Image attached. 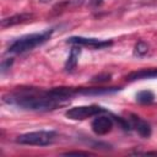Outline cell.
I'll return each instance as SVG.
<instances>
[{"label":"cell","mask_w":157,"mask_h":157,"mask_svg":"<svg viewBox=\"0 0 157 157\" xmlns=\"http://www.w3.org/2000/svg\"><path fill=\"white\" fill-rule=\"evenodd\" d=\"M2 102L27 110H52L66 103V101L54 94L52 90L42 91L33 87H21L4 94Z\"/></svg>","instance_id":"obj_1"},{"label":"cell","mask_w":157,"mask_h":157,"mask_svg":"<svg viewBox=\"0 0 157 157\" xmlns=\"http://www.w3.org/2000/svg\"><path fill=\"white\" fill-rule=\"evenodd\" d=\"M53 34V29H47L44 32L40 33H32V34H27L25 37L18 38L17 40H15L7 49L9 53L12 54H21L28 50L34 49L36 47L45 43Z\"/></svg>","instance_id":"obj_2"},{"label":"cell","mask_w":157,"mask_h":157,"mask_svg":"<svg viewBox=\"0 0 157 157\" xmlns=\"http://www.w3.org/2000/svg\"><path fill=\"white\" fill-rule=\"evenodd\" d=\"M56 137V132L52 130H39L26 132L16 137V142L20 145H29V146H48L54 142Z\"/></svg>","instance_id":"obj_3"},{"label":"cell","mask_w":157,"mask_h":157,"mask_svg":"<svg viewBox=\"0 0 157 157\" xmlns=\"http://www.w3.org/2000/svg\"><path fill=\"white\" fill-rule=\"evenodd\" d=\"M104 112H105L104 108L96 105V104L81 105V107H74V108H70L69 110H66L65 117L69 119H72V120H83V119L98 115L101 113H104Z\"/></svg>","instance_id":"obj_4"},{"label":"cell","mask_w":157,"mask_h":157,"mask_svg":"<svg viewBox=\"0 0 157 157\" xmlns=\"http://www.w3.org/2000/svg\"><path fill=\"white\" fill-rule=\"evenodd\" d=\"M66 42L74 45L88 47L91 49H102V48L112 45V40H102V39H96V38H85V37H71Z\"/></svg>","instance_id":"obj_5"},{"label":"cell","mask_w":157,"mask_h":157,"mask_svg":"<svg viewBox=\"0 0 157 157\" xmlns=\"http://www.w3.org/2000/svg\"><path fill=\"white\" fill-rule=\"evenodd\" d=\"M91 126H92V130H93L94 134H97V135H105V134L112 131V129H113V120L109 117L99 115V117H97L92 121Z\"/></svg>","instance_id":"obj_6"},{"label":"cell","mask_w":157,"mask_h":157,"mask_svg":"<svg viewBox=\"0 0 157 157\" xmlns=\"http://www.w3.org/2000/svg\"><path fill=\"white\" fill-rule=\"evenodd\" d=\"M129 119H130V126L134 128L139 132V135H141L142 137H148L151 135V126L147 121L134 114H131Z\"/></svg>","instance_id":"obj_7"},{"label":"cell","mask_w":157,"mask_h":157,"mask_svg":"<svg viewBox=\"0 0 157 157\" xmlns=\"http://www.w3.org/2000/svg\"><path fill=\"white\" fill-rule=\"evenodd\" d=\"M157 77V69H141L137 71L130 72L125 78L128 81H136V80H145V78H155Z\"/></svg>","instance_id":"obj_8"},{"label":"cell","mask_w":157,"mask_h":157,"mask_svg":"<svg viewBox=\"0 0 157 157\" xmlns=\"http://www.w3.org/2000/svg\"><path fill=\"white\" fill-rule=\"evenodd\" d=\"M31 18H33L32 13H17L10 17H6L4 20H1V26L2 27H10V26H15L18 23H25L27 21H31Z\"/></svg>","instance_id":"obj_9"},{"label":"cell","mask_w":157,"mask_h":157,"mask_svg":"<svg viewBox=\"0 0 157 157\" xmlns=\"http://www.w3.org/2000/svg\"><path fill=\"white\" fill-rule=\"evenodd\" d=\"M80 54H81V49H80V45H74L71 52H70V55L65 63V70L66 71H74L77 66V63H78V58H80Z\"/></svg>","instance_id":"obj_10"},{"label":"cell","mask_w":157,"mask_h":157,"mask_svg":"<svg viewBox=\"0 0 157 157\" xmlns=\"http://www.w3.org/2000/svg\"><path fill=\"white\" fill-rule=\"evenodd\" d=\"M120 88L118 87H110V88H107V87H102V88H81L78 90V93H82V94H105V93H113L115 91H119Z\"/></svg>","instance_id":"obj_11"},{"label":"cell","mask_w":157,"mask_h":157,"mask_svg":"<svg viewBox=\"0 0 157 157\" xmlns=\"http://www.w3.org/2000/svg\"><path fill=\"white\" fill-rule=\"evenodd\" d=\"M155 99V94L151 91H140L136 93V101L141 104H150Z\"/></svg>","instance_id":"obj_12"},{"label":"cell","mask_w":157,"mask_h":157,"mask_svg":"<svg viewBox=\"0 0 157 157\" xmlns=\"http://www.w3.org/2000/svg\"><path fill=\"white\" fill-rule=\"evenodd\" d=\"M147 53H148V45H147V43L140 40V42H137V43L135 44L134 54H135L136 56H144V55H146Z\"/></svg>","instance_id":"obj_13"},{"label":"cell","mask_w":157,"mask_h":157,"mask_svg":"<svg viewBox=\"0 0 157 157\" xmlns=\"http://www.w3.org/2000/svg\"><path fill=\"white\" fill-rule=\"evenodd\" d=\"M110 78V75L109 74H101V75H97L94 77H92V82H105V81H109Z\"/></svg>","instance_id":"obj_14"},{"label":"cell","mask_w":157,"mask_h":157,"mask_svg":"<svg viewBox=\"0 0 157 157\" xmlns=\"http://www.w3.org/2000/svg\"><path fill=\"white\" fill-rule=\"evenodd\" d=\"M13 63V59L12 58H7V59H4L1 61V74H4L7 69H10V66L12 65Z\"/></svg>","instance_id":"obj_15"},{"label":"cell","mask_w":157,"mask_h":157,"mask_svg":"<svg viewBox=\"0 0 157 157\" xmlns=\"http://www.w3.org/2000/svg\"><path fill=\"white\" fill-rule=\"evenodd\" d=\"M64 155H83V156H86L88 153L87 152H82V151H69V152H65Z\"/></svg>","instance_id":"obj_16"},{"label":"cell","mask_w":157,"mask_h":157,"mask_svg":"<svg viewBox=\"0 0 157 157\" xmlns=\"http://www.w3.org/2000/svg\"><path fill=\"white\" fill-rule=\"evenodd\" d=\"M103 2V0H90V4L92 6H99Z\"/></svg>","instance_id":"obj_17"},{"label":"cell","mask_w":157,"mask_h":157,"mask_svg":"<svg viewBox=\"0 0 157 157\" xmlns=\"http://www.w3.org/2000/svg\"><path fill=\"white\" fill-rule=\"evenodd\" d=\"M144 2H147V4H150V2H155V1H157V0H142Z\"/></svg>","instance_id":"obj_18"},{"label":"cell","mask_w":157,"mask_h":157,"mask_svg":"<svg viewBox=\"0 0 157 157\" xmlns=\"http://www.w3.org/2000/svg\"><path fill=\"white\" fill-rule=\"evenodd\" d=\"M40 1H43V2H48V1H50V0H40Z\"/></svg>","instance_id":"obj_19"}]
</instances>
